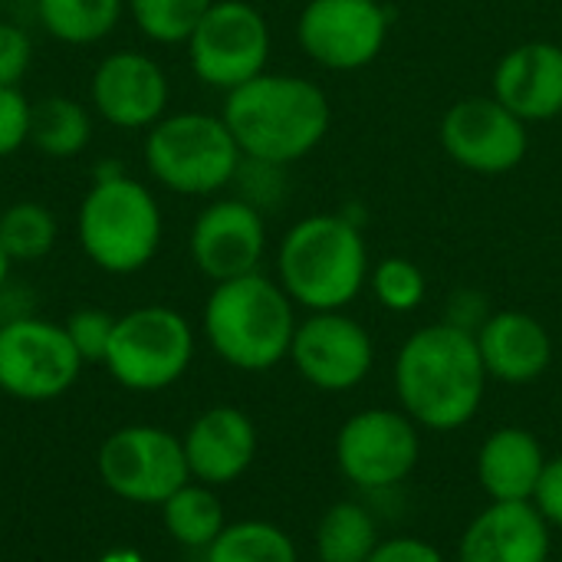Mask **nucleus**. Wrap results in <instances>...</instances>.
Instances as JSON below:
<instances>
[{
	"mask_svg": "<svg viewBox=\"0 0 562 562\" xmlns=\"http://www.w3.org/2000/svg\"><path fill=\"white\" fill-rule=\"evenodd\" d=\"M487 382L474 333L448 319L415 329L392 362L398 408L422 431L435 435L471 425L484 405Z\"/></svg>",
	"mask_w": 562,
	"mask_h": 562,
	"instance_id": "1",
	"label": "nucleus"
},
{
	"mask_svg": "<svg viewBox=\"0 0 562 562\" xmlns=\"http://www.w3.org/2000/svg\"><path fill=\"white\" fill-rule=\"evenodd\" d=\"M221 115L244 158L280 168L313 155L333 125V105L319 82L270 69L227 92Z\"/></svg>",
	"mask_w": 562,
	"mask_h": 562,
	"instance_id": "2",
	"label": "nucleus"
},
{
	"mask_svg": "<svg viewBox=\"0 0 562 562\" xmlns=\"http://www.w3.org/2000/svg\"><path fill=\"white\" fill-rule=\"evenodd\" d=\"M369 247L346 214L300 217L277 247V280L306 313L346 310L369 286Z\"/></svg>",
	"mask_w": 562,
	"mask_h": 562,
	"instance_id": "3",
	"label": "nucleus"
},
{
	"mask_svg": "<svg viewBox=\"0 0 562 562\" xmlns=\"http://www.w3.org/2000/svg\"><path fill=\"white\" fill-rule=\"evenodd\" d=\"M201 323L214 356L240 372H270L290 359L300 326L296 303L280 280L260 270L214 283Z\"/></svg>",
	"mask_w": 562,
	"mask_h": 562,
	"instance_id": "4",
	"label": "nucleus"
},
{
	"mask_svg": "<svg viewBox=\"0 0 562 562\" xmlns=\"http://www.w3.org/2000/svg\"><path fill=\"white\" fill-rule=\"evenodd\" d=\"M76 237L92 267L112 277L145 270L165 240V214L155 191L128 171L89 181L79 211Z\"/></svg>",
	"mask_w": 562,
	"mask_h": 562,
	"instance_id": "5",
	"label": "nucleus"
},
{
	"mask_svg": "<svg viewBox=\"0 0 562 562\" xmlns=\"http://www.w3.org/2000/svg\"><path fill=\"white\" fill-rule=\"evenodd\" d=\"M148 178L181 198H214L234 184L244 151L234 142L224 115L168 112L142 142Z\"/></svg>",
	"mask_w": 562,
	"mask_h": 562,
	"instance_id": "6",
	"label": "nucleus"
},
{
	"mask_svg": "<svg viewBox=\"0 0 562 562\" xmlns=\"http://www.w3.org/2000/svg\"><path fill=\"white\" fill-rule=\"evenodd\" d=\"M194 362V329L171 306H135L115 319L105 352L109 375L128 392L171 389Z\"/></svg>",
	"mask_w": 562,
	"mask_h": 562,
	"instance_id": "7",
	"label": "nucleus"
},
{
	"mask_svg": "<svg viewBox=\"0 0 562 562\" xmlns=\"http://www.w3.org/2000/svg\"><path fill=\"white\" fill-rule=\"evenodd\" d=\"M184 46L194 79L227 95L267 72L273 33L250 0H214Z\"/></svg>",
	"mask_w": 562,
	"mask_h": 562,
	"instance_id": "8",
	"label": "nucleus"
},
{
	"mask_svg": "<svg viewBox=\"0 0 562 562\" xmlns=\"http://www.w3.org/2000/svg\"><path fill=\"white\" fill-rule=\"evenodd\" d=\"M333 454L356 491H395L422 461V428L402 408H362L339 425Z\"/></svg>",
	"mask_w": 562,
	"mask_h": 562,
	"instance_id": "9",
	"label": "nucleus"
},
{
	"mask_svg": "<svg viewBox=\"0 0 562 562\" xmlns=\"http://www.w3.org/2000/svg\"><path fill=\"white\" fill-rule=\"evenodd\" d=\"M99 477L128 504L161 507L191 481V471L181 438L155 425H128L112 431L99 448Z\"/></svg>",
	"mask_w": 562,
	"mask_h": 562,
	"instance_id": "10",
	"label": "nucleus"
},
{
	"mask_svg": "<svg viewBox=\"0 0 562 562\" xmlns=\"http://www.w3.org/2000/svg\"><path fill=\"white\" fill-rule=\"evenodd\" d=\"M82 359L69 342L63 323L40 316H20L0 323V392L20 402H49L66 395Z\"/></svg>",
	"mask_w": 562,
	"mask_h": 562,
	"instance_id": "11",
	"label": "nucleus"
},
{
	"mask_svg": "<svg viewBox=\"0 0 562 562\" xmlns=\"http://www.w3.org/2000/svg\"><path fill=\"white\" fill-rule=\"evenodd\" d=\"M392 30V13L382 0H306L296 20L303 53L333 72L372 66Z\"/></svg>",
	"mask_w": 562,
	"mask_h": 562,
	"instance_id": "12",
	"label": "nucleus"
},
{
	"mask_svg": "<svg viewBox=\"0 0 562 562\" xmlns=\"http://www.w3.org/2000/svg\"><path fill=\"white\" fill-rule=\"evenodd\" d=\"M445 155L474 175H507L524 165L530 151V132L494 95H464L448 105L438 125Z\"/></svg>",
	"mask_w": 562,
	"mask_h": 562,
	"instance_id": "13",
	"label": "nucleus"
},
{
	"mask_svg": "<svg viewBox=\"0 0 562 562\" xmlns=\"http://www.w3.org/2000/svg\"><path fill=\"white\" fill-rule=\"evenodd\" d=\"M290 362L306 385L326 395L359 389L375 366L372 333L346 310L306 313L293 333Z\"/></svg>",
	"mask_w": 562,
	"mask_h": 562,
	"instance_id": "14",
	"label": "nucleus"
},
{
	"mask_svg": "<svg viewBox=\"0 0 562 562\" xmlns=\"http://www.w3.org/2000/svg\"><path fill=\"white\" fill-rule=\"evenodd\" d=\"M171 82L165 66L142 49H115L102 56L89 76V105L119 132H148L168 115Z\"/></svg>",
	"mask_w": 562,
	"mask_h": 562,
	"instance_id": "15",
	"label": "nucleus"
},
{
	"mask_svg": "<svg viewBox=\"0 0 562 562\" xmlns=\"http://www.w3.org/2000/svg\"><path fill=\"white\" fill-rule=\"evenodd\" d=\"M188 250L198 273L211 283L257 273L267 254L263 211L240 194L214 198L211 204H204V211H198L188 234Z\"/></svg>",
	"mask_w": 562,
	"mask_h": 562,
	"instance_id": "16",
	"label": "nucleus"
},
{
	"mask_svg": "<svg viewBox=\"0 0 562 562\" xmlns=\"http://www.w3.org/2000/svg\"><path fill=\"white\" fill-rule=\"evenodd\" d=\"M191 481L224 487L240 481L257 458V425L234 405H214L201 412L181 438Z\"/></svg>",
	"mask_w": 562,
	"mask_h": 562,
	"instance_id": "17",
	"label": "nucleus"
},
{
	"mask_svg": "<svg viewBox=\"0 0 562 562\" xmlns=\"http://www.w3.org/2000/svg\"><path fill=\"white\" fill-rule=\"evenodd\" d=\"M494 99L514 115L530 122H550L562 115V43L527 40L507 49L494 66Z\"/></svg>",
	"mask_w": 562,
	"mask_h": 562,
	"instance_id": "18",
	"label": "nucleus"
},
{
	"mask_svg": "<svg viewBox=\"0 0 562 562\" xmlns=\"http://www.w3.org/2000/svg\"><path fill=\"white\" fill-rule=\"evenodd\" d=\"M553 527L533 504H487L458 540V562H550Z\"/></svg>",
	"mask_w": 562,
	"mask_h": 562,
	"instance_id": "19",
	"label": "nucleus"
},
{
	"mask_svg": "<svg viewBox=\"0 0 562 562\" xmlns=\"http://www.w3.org/2000/svg\"><path fill=\"white\" fill-rule=\"evenodd\" d=\"M487 379L504 385H533L553 366L550 329L524 310H497L474 333Z\"/></svg>",
	"mask_w": 562,
	"mask_h": 562,
	"instance_id": "20",
	"label": "nucleus"
},
{
	"mask_svg": "<svg viewBox=\"0 0 562 562\" xmlns=\"http://www.w3.org/2000/svg\"><path fill=\"white\" fill-rule=\"evenodd\" d=\"M547 451L530 428L504 425L494 428L474 458L477 487L491 504H533L537 484L547 468Z\"/></svg>",
	"mask_w": 562,
	"mask_h": 562,
	"instance_id": "21",
	"label": "nucleus"
},
{
	"mask_svg": "<svg viewBox=\"0 0 562 562\" xmlns=\"http://www.w3.org/2000/svg\"><path fill=\"white\" fill-rule=\"evenodd\" d=\"M92 142V112L69 95H43L30 102V142L53 161L76 158Z\"/></svg>",
	"mask_w": 562,
	"mask_h": 562,
	"instance_id": "22",
	"label": "nucleus"
},
{
	"mask_svg": "<svg viewBox=\"0 0 562 562\" xmlns=\"http://www.w3.org/2000/svg\"><path fill=\"white\" fill-rule=\"evenodd\" d=\"M379 540V520L362 501H336L316 524L313 550L316 562H366Z\"/></svg>",
	"mask_w": 562,
	"mask_h": 562,
	"instance_id": "23",
	"label": "nucleus"
},
{
	"mask_svg": "<svg viewBox=\"0 0 562 562\" xmlns=\"http://www.w3.org/2000/svg\"><path fill=\"white\" fill-rule=\"evenodd\" d=\"M40 26L66 46H92L115 33L125 0H33Z\"/></svg>",
	"mask_w": 562,
	"mask_h": 562,
	"instance_id": "24",
	"label": "nucleus"
},
{
	"mask_svg": "<svg viewBox=\"0 0 562 562\" xmlns=\"http://www.w3.org/2000/svg\"><path fill=\"white\" fill-rule=\"evenodd\" d=\"M161 520L168 537L188 550H207L227 527L224 504L214 494V487L191 481L161 504Z\"/></svg>",
	"mask_w": 562,
	"mask_h": 562,
	"instance_id": "25",
	"label": "nucleus"
},
{
	"mask_svg": "<svg viewBox=\"0 0 562 562\" xmlns=\"http://www.w3.org/2000/svg\"><path fill=\"white\" fill-rule=\"evenodd\" d=\"M204 562H300L293 537L270 520H237L204 550Z\"/></svg>",
	"mask_w": 562,
	"mask_h": 562,
	"instance_id": "26",
	"label": "nucleus"
},
{
	"mask_svg": "<svg viewBox=\"0 0 562 562\" xmlns=\"http://www.w3.org/2000/svg\"><path fill=\"white\" fill-rule=\"evenodd\" d=\"M59 224L43 201H13L0 211V244L13 263H36L53 254Z\"/></svg>",
	"mask_w": 562,
	"mask_h": 562,
	"instance_id": "27",
	"label": "nucleus"
},
{
	"mask_svg": "<svg viewBox=\"0 0 562 562\" xmlns=\"http://www.w3.org/2000/svg\"><path fill=\"white\" fill-rule=\"evenodd\" d=\"M211 3L214 0H125V13L145 40L158 46H178L188 43Z\"/></svg>",
	"mask_w": 562,
	"mask_h": 562,
	"instance_id": "28",
	"label": "nucleus"
},
{
	"mask_svg": "<svg viewBox=\"0 0 562 562\" xmlns=\"http://www.w3.org/2000/svg\"><path fill=\"white\" fill-rule=\"evenodd\" d=\"M369 290L379 300L382 310L389 313H415L425 296H428V277L425 270L408 260V257H382L372 270H369Z\"/></svg>",
	"mask_w": 562,
	"mask_h": 562,
	"instance_id": "29",
	"label": "nucleus"
},
{
	"mask_svg": "<svg viewBox=\"0 0 562 562\" xmlns=\"http://www.w3.org/2000/svg\"><path fill=\"white\" fill-rule=\"evenodd\" d=\"M115 319L119 316H112L105 310L86 306V310L69 313V319L63 323L69 342L76 346V352H79V359L86 366L105 362V352H109V342H112V333H115Z\"/></svg>",
	"mask_w": 562,
	"mask_h": 562,
	"instance_id": "30",
	"label": "nucleus"
},
{
	"mask_svg": "<svg viewBox=\"0 0 562 562\" xmlns=\"http://www.w3.org/2000/svg\"><path fill=\"white\" fill-rule=\"evenodd\" d=\"M30 142V99L20 86H0V158L16 155Z\"/></svg>",
	"mask_w": 562,
	"mask_h": 562,
	"instance_id": "31",
	"label": "nucleus"
},
{
	"mask_svg": "<svg viewBox=\"0 0 562 562\" xmlns=\"http://www.w3.org/2000/svg\"><path fill=\"white\" fill-rule=\"evenodd\" d=\"M33 66V40L23 26L0 20V86H20Z\"/></svg>",
	"mask_w": 562,
	"mask_h": 562,
	"instance_id": "32",
	"label": "nucleus"
},
{
	"mask_svg": "<svg viewBox=\"0 0 562 562\" xmlns=\"http://www.w3.org/2000/svg\"><path fill=\"white\" fill-rule=\"evenodd\" d=\"M366 562H448L445 553L415 533H398V537H382L379 547L372 550V557Z\"/></svg>",
	"mask_w": 562,
	"mask_h": 562,
	"instance_id": "33",
	"label": "nucleus"
},
{
	"mask_svg": "<svg viewBox=\"0 0 562 562\" xmlns=\"http://www.w3.org/2000/svg\"><path fill=\"white\" fill-rule=\"evenodd\" d=\"M533 507L543 514V520L553 530H562V454L547 458L543 477H540L537 494H533Z\"/></svg>",
	"mask_w": 562,
	"mask_h": 562,
	"instance_id": "34",
	"label": "nucleus"
},
{
	"mask_svg": "<svg viewBox=\"0 0 562 562\" xmlns=\"http://www.w3.org/2000/svg\"><path fill=\"white\" fill-rule=\"evenodd\" d=\"M487 316H491L487 313V300L477 296V293H471V290H461V293L451 296V306H448V316L445 319L454 323V326H461V329H468V333H477Z\"/></svg>",
	"mask_w": 562,
	"mask_h": 562,
	"instance_id": "35",
	"label": "nucleus"
},
{
	"mask_svg": "<svg viewBox=\"0 0 562 562\" xmlns=\"http://www.w3.org/2000/svg\"><path fill=\"white\" fill-rule=\"evenodd\" d=\"M99 562H145L138 553H132V550H112V553H105Z\"/></svg>",
	"mask_w": 562,
	"mask_h": 562,
	"instance_id": "36",
	"label": "nucleus"
},
{
	"mask_svg": "<svg viewBox=\"0 0 562 562\" xmlns=\"http://www.w3.org/2000/svg\"><path fill=\"white\" fill-rule=\"evenodd\" d=\"M10 270H13V260L7 257V250H3V244H0V293H3V286L10 283Z\"/></svg>",
	"mask_w": 562,
	"mask_h": 562,
	"instance_id": "37",
	"label": "nucleus"
}]
</instances>
